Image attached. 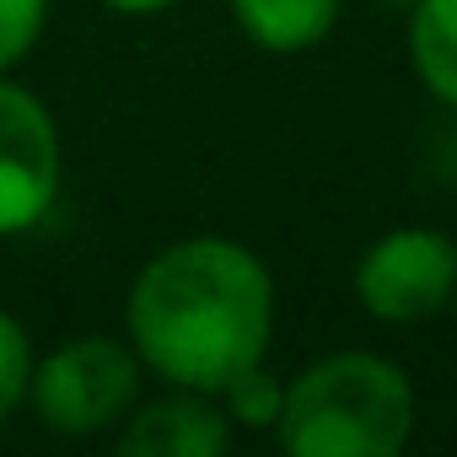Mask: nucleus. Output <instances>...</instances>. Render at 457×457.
<instances>
[{
	"mask_svg": "<svg viewBox=\"0 0 457 457\" xmlns=\"http://www.w3.org/2000/svg\"><path fill=\"white\" fill-rule=\"evenodd\" d=\"M237 430L210 393L167 387L162 398H140L119 425L124 457H220L232 452Z\"/></svg>",
	"mask_w": 457,
	"mask_h": 457,
	"instance_id": "6",
	"label": "nucleus"
},
{
	"mask_svg": "<svg viewBox=\"0 0 457 457\" xmlns=\"http://www.w3.org/2000/svg\"><path fill=\"white\" fill-rule=\"evenodd\" d=\"M403 17V54L414 81L446 113H457V0H414Z\"/></svg>",
	"mask_w": 457,
	"mask_h": 457,
	"instance_id": "8",
	"label": "nucleus"
},
{
	"mask_svg": "<svg viewBox=\"0 0 457 457\" xmlns=\"http://www.w3.org/2000/svg\"><path fill=\"white\" fill-rule=\"evenodd\" d=\"M33 339L22 328L17 312L0 307V425H6L22 403H28V382H33Z\"/></svg>",
	"mask_w": 457,
	"mask_h": 457,
	"instance_id": "10",
	"label": "nucleus"
},
{
	"mask_svg": "<svg viewBox=\"0 0 457 457\" xmlns=\"http://www.w3.org/2000/svg\"><path fill=\"white\" fill-rule=\"evenodd\" d=\"M420 425L409 371L382 350H328L286 377L275 441L291 457H398Z\"/></svg>",
	"mask_w": 457,
	"mask_h": 457,
	"instance_id": "2",
	"label": "nucleus"
},
{
	"mask_svg": "<svg viewBox=\"0 0 457 457\" xmlns=\"http://www.w3.org/2000/svg\"><path fill=\"white\" fill-rule=\"evenodd\" d=\"M49 28V0H0V76L17 71Z\"/></svg>",
	"mask_w": 457,
	"mask_h": 457,
	"instance_id": "11",
	"label": "nucleus"
},
{
	"mask_svg": "<svg viewBox=\"0 0 457 457\" xmlns=\"http://www.w3.org/2000/svg\"><path fill=\"white\" fill-rule=\"evenodd\" d=\"M65 188V140L38 92L0 76V237L49 220Z\"/></svg>",
	"mask_w": 457,
	"mask_h": 457,
	"instance_id": "5",
	"label": "nucleus"
},
{
	"mask_svg": "<svg viewBox=\"0 0 457 457\" xmlns=\"http://www.w3.org/2000/svg\"><path fill=\"white\" fill-rule=\"evenodd\" d=\"M377 6H393V12H409V6H414V0H377Z\"/></svg>",
	"mask_w": 457,
	"mask_h": 457,
	"instance_id": "13",
	"label": "nucleus"
},
{
	"mask_svg": "<svg viewBox=\"0 0 457 457\" xmlns=\"http://www.w3.org/2000/svg\"><path fill=\"white\" fill-rule=\"evenodd\" d=\"M355 307L371 323L414 328L452 307L457 291V243L441 226H387L371 237L350 275Z\"/></svg>",
	"mask_w": 457,
	"mask_h": 457,
	"instance_id": "4",
	"label": "nucleus"
},
{
	"mask_svg": "<svg viewBox=\"0 0 457 457\" xmlns=\"http://www.w3.org/2000/svg\"><path fill=\"white\" fill-rule=\"evenodd\" d=\"M124 339L156 382L215 398L237 371L270 361L275 275L237 237H178L129 280Z\"/></svg>",
	"mask_w": 457,
	"mask_h": 457,
	"instance_id": "1",
	"label": "nucleus"
},
{
	"mask_svg": "<svg viewBox=\"0 0 457 457\" xmlns=\"http://www.w3.org/2000/svg\"><path fill=\"white\" fill-rule=\"evenodd\" d=\"M215 403L226 409V420H232V430H275L280 420V403H286V377H275L264 361L237 371L232 382H226L215 393Z\"/></svg>",
	"mask_w": 457,
	"mask_h": 457,
	"instance_id": "9",
	"label": "nucleus"
},
{
	"mask_svg": "<svg viewBox=\"0 0 457 457\" xmlns=\"http://www.w3.org/2000/svg\"><path fill=\"white\" fill-rule=\"evenodd\" d=\"M140 382H145V366L129 350V339L81 334L33 361L28 403L44 430L87 441L124 425V414L140 403Z\"/></svg>",
	"mask_w": 457,
	"mask_h": 457,
	"instance_id": "3",
	"label": "nucleus"
},
{
	"mask_svg": "<svg viewBox=\"0 0 457 457\" xmlns=\"http://www.w3.org/2000/svg\"><path fill=\"white\" fill-rule=\"evenodd\" d=\"M446 312H452V318H457V291H452V307H446Z\"/></svg>",
	"mask_w": 457,
	"mask_h": 457,
	"instance_id": "14",
	"label": "nucleus"
},
{
	"mask_svg": "<svg viewBox=\"0 0 457 457\" xmlns=\"http://www.w3.org/2000/svg\"><path fill=\"white\" fill-rule=\"evenodd\" d=\"M97 6H108V12H119V17H156V12L178 6V0H97Z\"/></svg>",
	"mask_w": 457,
	"mask_h": 457,
	"instance_id": "12",
	"label": "nucleus"
},
{
	"mask_svg": "<svg viewBox=\"0 0 457 457\" xmlns=\"http://www.w3.org/2000/svg\"><path fill=\"white\" fill-rule=\"evenodd\" d=\"M237 33L264 54H307L334 38L345 0H226Z\"/></svg>",
	"mask_w": 457,
	"mask_h": 457,
	"instance_id": "7",
	"label": "nucleus"
}]
</instances>
